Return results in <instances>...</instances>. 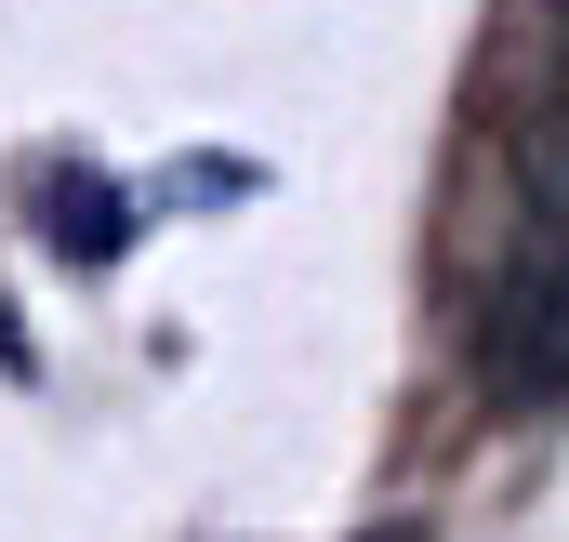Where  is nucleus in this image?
I'll use <instances>...</instances> for the list:
<instances>
[{
    "mask_svg": "<svg viewBox=\"0 0 569 542\" xmlns=\"http://www.w3.org/2000/svg\"><path fill=\"white\" fill-rule=\"evenodd\" d=\"M27 199H40V239H53V252H67V265H120V252H133V225H146V199L133 185H107V172H93V159H40V172H27Z\"/></svg>",
    "mask_w": 569,
    "mask_h": 542,
    "instance_id": "2",
    "label": "nucleus"
},
{
    "mask_svg": "<svg viewBox=\"0 0 569 542\" xmlns=\"http://www.w3.org/2000/svg\"><path fill=\"white\" fill-rule=\"evenodd\" d=\"M358 542H425V530H411V516H385V530H358Z\"/></svg>",
    "mask_w": 569,
    "mask_h": 542,
    "instance_id": "4",
    "label": "nucleus"
},
{
    "mask_svg": "<svg viewBox=\"0 0 569 542\" xmlns=\"http://www.w3.org/2000/svg\"><path fill=\"white\" fill-rule=\"evenodd\" d=\"M477 384L503 410H557L569 398V252H517V278L490 291V331H477Z\"/></svg>",
    "mask_w": 569,
    "mask_h": 542,
    "instance_id": "1",
    "label": "nucleus"
},
{
    "mask_svg": "<svg viewBox=\"0 0 569 542\" xmlns=\"http://www.w3.org/2000/svg\"><path fill=\"white\" fill-rule=\"evenodd\" d=\"M0 384H40V358H27V331H13V304H0Z\"/></svg>",
    "mask_w": 569,
    "mask_h": 542,
    "instance_id": "3",
    "label": "nucleus"
}]
</instances>
